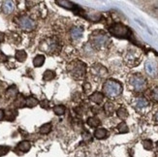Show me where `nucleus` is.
Instances as JSON below:
<instances>
[{
  "label": "nucleus",
  "instance_id": "nucleus-1",
  "mask_svg": "<svg viewBox=\"0 0 158 157\" xmlns=\"http://www.w3.org/2000/svg\"><path fill=\"white\" fill-rule=\"evenodd\" d=\"M89 41H90L92 48H94L97 51L107 49L110 43H111L109 36L105 32H103L101 30L94 31L90 35V37H89Z\"/></svg>",
  "mask_w": 158,
  "mask_h": 157
},
{
  "label": "nucleus",
  "instance_id": "nucleus-2",
  "mask_svg": "<svg viewBox=\"0 0 158 157\" xmlns=\"http://www.w3.org/2000/svg\"><path fill=\"white\" fill-rule=\"evenodd\" d=\"M103 92L107 97L114 99L122 93V85L115 80H108L103 85Z\"/></svg>",
  "mask_w": 158,
  "mask_h": 157
},
{
  "label": "nucleus",
  "instance_id": "nucleus-3",
  "mask_svg": "<svg viewBox=\"0 0 158 157\" xmlns=\"http://www.w3.org/2000/svg\"><path fill=\"white\" fill-rule=\"evenodd\" d=\"M67 70L71 75V77L75 80H81L85 77L86 74V65L82 61L77 60L73 61L67 67Z\"/></svg>",
  "mask_w": 158,
  "mask_h": 157
},
{
  "label": "nucleus",
  "instance_id": "nucleus-4",
  "mask_svg": "<svg viewBox=\"0 0 158 157\" xmlns=\"http://www.w3.org/2000/svg\"><path fill=\"white\" fill-rule=\"evenodd\" d=\"M129 85L137 92H142L146 90L148 86V81L145 77H143L141 74H133L130 76L128 81Z\"/></svg>",
  "mask_w": 158,
  "mask_h": 157
},
{
  "label": "nucleus",
  "instance_id": "nucleus-5",
  "mask_svg": "<svg viewBox=\"0 0 158 157\" xmlns=\"http://www.w3.org/2000/svg\"><path fill=\"white\" fill-rule=\"evenodd\" d=\"M141 52L137 49H129L124 54V62L129 67H136L141 62Z\"/></svg>",
  "mask_w": 158,
  "mask_h": 157
},
{
  "label": "nucleus",
  "instance_id": "nucleus-6",
  "mask_svg": "<svg viewBox=\"0 0 158 157\" xmlns=\"http://www.w3.org/2000/svg\"><path fill=\"white\" fill-rule=\"evenodd\" d=\"M109 31L113 36L118 38H128L130 35V30L128 27L120 23H116L111 25Z\"/></svg>",
  "mask_w": 158,
  "mask_h": 157
},
{
  "label": "nucleus",
  "instance_id": "nucleus-7",
  "mask_svg": "<svg viewBox=\"0 0 158 157\" xmlns=\"http://www.w3.org/2000/svg\"><path fill=\"white\" fill-rule=\"evenodd\" d=\"M19 26L25 32H31L36 28V23L28 16H22L18 19Z\"/></svg>",
  "mask_w": 158,
  "mask_h": 157
},
{
  "label": "nucleus",
  "instance_id": "nucleus-8",
  "mask_svg": "<svg viewBox=\"0 0 158 157\" xmlns=\"http://www.w3.org/2000/svg\"><path fill=\"white\" fill-rule=\"evenodd\" d=\"M40 49L46 52L47 53H52L53 52H57L59 49V44L57 41H56V39H46L45 41H43L42 43L40 44Z\"/></svg>",
  "mask_w": 158,
  "mask_h": 157
},
{
  "label": "nucleus",
  "instance_id": "nucleus-9",
  "mask_svg": "<svg viewBox=\"0 0 158 157\" xmlns=\"http://www.w3.org/2000/svg\"><path fill=\"white\" fill-rule=\"evenodd\" d=\"M90 74L94 80L96 81L102 80V79H105L108 76V70H107V68L103 65L96 63L92 65V67L90 68Z\"/></svg>",
  "mask_w": 158,
  "mask_h": 157
},
{
  "label": "nucleus",
  "instance_id": "nucleus-10",
  "mask_svg": "<svg viewBox=\"0 0 158 157\" xmlns=\"http://www.w3.org/2000/svg\"><path fill=\"white\" fill-rule=\"evenodd\" d=\"M145 69L150 77H156L158 75V65L155 60H147L145 63Z\"/></svg>",
  "mask_w": 158,
  "mask_h": 157
},
{
  "label": "nucleus",
  "instance_id": "nucleus-11",
  "mask_svg": "<svg viewBox=\"0 0 158 157\" xmlns=\"http://www.w3.org/2000/svg\"><path fill=\"white\" fill-rule=\"evenodd\" d=\"M132 106L137 111L140 112V111H143V109L148 108L149 106V103L145 97H136L132 102Z\"/></svg>",
  "mask_w": 158,
  "mask_h": 157
},
{
  "label": "nucleus",
  "instance_id": "nucleus-12",
  "mask_svg": "<svg viewBox=\"0 0 158 157\" xmlns=\"http://www.w3.org/2000/svg\"><path fill=\"white\" fill-rule=\"evenodd\" d=\"M15 10V4L13 1H3L2 2V12L6 15L13 13Z\"/></svg>",
  "mask_w": 158,
  "mask_h": 157
},
{
  "label": "nucleus",
  "instance_id": "nucleus-13",
  "mask_svg": "<svg viewBox=\"0 0 158 157\" xmlns=\"http://www.w3.org/2000/svg\"><path fill=\"white\" fill-rule=\"evenodd\" d=\"M82 34H84V30L81 27L74 26L72 27V29L70 30V36L73 40H79L81 38Z\"/></svg>",
  "mask_w": 158,
  "mask_h": 157
},
{
  "label": "nucleus",
  "instance_id": "nucleus-14",
  "mask_svg": "<svg viewBox=\"0 0 158 157\" xmlns=\"http://www.w3.org/2000/svg\"><path fill=\"white\" fill-rule=\"evenodd\" d=\"M103 99H104V94L101 92H98V91L92 93L90 96H89V100L95 104H101Z\"/></svg>",
  "mask_w": 158,
  "mask_h": 157
},
{
  "label": "nucleus",
  "instance_id": "nucleus-15",
  "mask_svg": "<svg viewBox=\"0 0 158 157\" xmlns=\"http://www.w3.org/2000/svg\"><path fill=\"white\" fill-rule=\"evenodd\" d=\"M30 148H31V144H30V142H28V141H23L18 145V149L19 151H22V152L29 151Z\"/></svg>",
  "mask_w": 158,
  "mask_h": 157
},
{
  "label": "nucleus",
  "instance_id": "nucleus-16",
  "mask_svg": "<svg viewBox=\"0 0 158 157\" xmlns=\"http://www.w3.org/2000/svg\"><path fill=\"white\" fill-rule=\"evenodd\" d=\"M108 136V131L104 128H98L94 132V137L98 140H103Z\"/></svg>",
  "mask_w": 158,
  "mask_h": 157
},
{
  "label": "nucleus",
  "instance_id": "nucleus-17",
  "mask_svg": "<svg viewBox=\"0 0 158 157\" xmlns=\"http://www.w3.org/2000/svg\"><path fill=\"white\" fill-rule=\"evenodd\" d=\"M115 105L113 103V102H107L104 106V111L108 115H111L115 112Z\"/></svg>",
  "mask_w": 158,
  "mask_h": 157
},
{
  "label": "nucleus",
  "instance_id": "nucleus-18",
  "mask_svg": "<svg viewBox=\"0 0 158 157\" xmlns=\"http://www.w3.org/2000/svg\"><path fill=\"white\" fill-rule=\"evenodd\" d=\"M45 59H46L45 56H43V54H38V56H36L33 59V65L35 67H41L45 63Z\"/></svg>",
  "mask_w": 158,
  "mask_h": 157
},
{
  "label": "nucleus",
  "instance_id": "nucleus-19",
  "mask_svg": "<svg viewBox=\"0 0 158 157\" xmlns=\"http://www.w3.org/2000/svg\"><path fill=\"white\" fill-rule=\"evenodd\" d=\"M15 57H16V59L19 61V62H24L25 59L27 58V53L23 50H19L16 52Z\"/></svg>",
  "mask_w": 158,
  "mask_h": 157
},
{
  "label": "nucleus",
  "instance_id": "nucleus-20",
  "mask_svg": "<svg viewBox=\"0 0 158 157\" xmlns=\"http://www.w3.org/2000/svg\"><path fill=\"white\" fill-rule=\"evenodd\" d=\"M18 95V88L16 85H12L10 86L6 91V96L8 98H16Z\"/></svg>",
  "mask_w": 158,
  "mask_h": 157
},
{
  "label": "nucleus",
  "instance_id": "nucleus-21",
  "mask_svg": "<svg viewBox=\"0 0 158 157\" xmlns=\"http://www.w3.org/2000/svg\"><path fill=\"white\" fill-rule=\"evenodd\" d=\"M87 124H88V126H90L92 128H96V127H98L101 124V121H100V119L98 118L91 117V118H89L87 119Z\"/></svg>",
  "mask_w": 158,
  "mask_h": 157
},
{
  "label": "nucleus",
  "instance_id": "nucleus-22",
  "mask_svg": "<svg viewBox=\"0 0 158 157\" xmlns=\"http://www.w3.org/2000/svg\"><path fill=\"white\" fill-rule=\"evenodd\" d=\"M52 123H45L39 128V132L42 135H47L52 131Z\"/></svg>",
  "mask_w": 158,
  "mask_h": 157
},
{
  "label": "nucleus",
  "instance_id": "nucleus-23",
  "mask_svg": "<svg viewBox=\"0 0 158 157\" xmlns=\"http://www.w3.org/2000/svg\"><path fill=\"white\" fill-rule=\"evenodd\" d=\"M116 114H118V117L121 119V120H125L127 118H128V112L125 108H119L118 109V111H116Z\"/></svg>",
  "mask_w": 158,
  "mask_h": 157
},
{
  "label": "nucleus",
  "instance_id": "nucleus-24",
  "mask_svg": "<svg viewBox=\"0 0 158 157\" xmlns=\"http://www.w3.org/2000/svg\"><path fill=\"white\" fill-rule=\"evenodd\" d=\"M38 104H39V101L35 97L30 96V97H28L25 100V105H26V107H28V108H34Z\"/></svg>",
  "mask_w": 158,
  "mask_h": 157
},
{
  "label": "nucleus",
  "instance_id": "nucleus-25",
  "mask_svg": "<svg viewBox=\"0 0 158 157\" xmlns=\"http://www.w3.org/2000/svg\"><path fill=\"white\" fill-rule=\"evenodd\" d=\"M56 78V72L52 71V70H47L45 71V73L43 74V80L46 81H52Z\"/></svg>",
  "mask_w": 158,
  "mask_h": 157
},
{
  "label": "nucleus",
  "instance_id": "nucleus-26",
  "mask_svg": "<svg viewBox=\"0 0 158 157\" xmlns=\"http://www.w3.org/2000/svg\"><path fill=\"white\" fill-rule=\"evenodd\" d=\"M56 4H58L59 6L63 7L65 9H68V10H72L74 9L75 5L70 2V1H65V0H59V1H56Z\"/></svg>",
  "mask_w": 158,
  "mask_h": 157
},
{
  "label": "nucleus",
  "instance_id": "nucleus-27",
  "mask_svg": "<svg viewBox=\"0 0 158 157\" xmlns=\"http://www.w3.org/2000/svg\"><path fill=\"white\" fill-rule=\"evenodd\" d=\"M52 110H53V113L56 115H63L65 114L66 109L63 105H56V106L53 107Z\"/></svg>",
  "mask_w": 158,
  "mask_h": 157
},
{
  "label": "nucleus",
  "instance_id": "nucleus-28",
  "mask_svg": "<svg viewBox=\"0 0 158 157\" xmlns=\"http://www.w3.org/2000/svg\"><path fill=\"white\" fill-rule=\"evenodd\" d=\"M17 117V111H14V110H9L8 112H5V118L7 120H14L15 118Z\"/></svg>",
  "mask_w": 158,
  "mask_h": 157
},
{
  "label": "nucleus",
  "instance_id": "nucleus-29",
  "mask_svg": "<svg viewBox=\"0 0 158 157\" xmlns=\"http://www.w3.org/2000/svg\"><path fill=\"white\" fill-rule=\"evenodd\" d=\"M25 98H23V95H19V96L16 98L15 101V106L16 107H23L25 106Z\"/></svg>",
  "mask_w": 158,
  "mask_h": 157
},
{
  "label": "nucleus",
  "instance_id": "nucleus-30",
  "mask_svg": "<svg viewBox=\"0 0 158 157\" xmlns=\"http://www.w3.org/2000/svg\"><path fill=\"white\" fill-rule=\"evenodd\" d=\"M118 130L119 133L123 134V133H127L129 131V129H128V126L126 125V123L124 121H122L120 122V123L118 125Z\"/></svg>",
  "mask_w": 158,
  "mask_h": 157
},
{
  "label": "nucleus",
  "instance_id": "nucleus-31",
  "mask_svg": "<svg viewBox=\"0 0 158 157\" xmlns=\"http://www.w3.org/2000/svg\"><path fill=\"white\" fill-rule=\"evenodd\" d=\"M143 147L147 151H152L153 147V143L152 140H145L143 141Z\"/></svg>",
  "mask_w": 158,
  "mask_h": 157
},
{
  "label": "nucleus",
  "instance_id": "nucleus-32",
  "mask_svg": "<svg viewBox=\"0 0 158 157\" xmlns=\"http://www.w3.org/2000/svg\"><path fill=\"white\" fill-rule=\"evenodd\" d=\"M10 147L7 146H0V156H4L9 152Z\"/></svg>",
  "mask_w": 158,
  "mask_h": 157
},
{
  "label": "nucleus",
  "instance_id": "nucleus-33",
  "mask_svg": "<svg viewBox=\"0 0 158 157\" xmlns=\"http://www.w3.org/2000/svg\"><path fill=\"white\" fill-rule=\"evenodd\" d=\"M152 98L155 101L158 102V87H155L152 92Z\"/></svg>",
  "mask_w": 158,
  "mask_h": 157
},
{
  "label": "nucleus",
  "instance_id": "nucleus-34",
  "mask_svg": "<svg viewBox=\"0 0 158 157\" xmlns=\"http://www.w3.org/2000/svg\"><path fill=\"white\" fill-rule=\"evenodd\" d=\"M40 104H41V107H42V108H44V109H47V110H48V109H49V102H48L47 100H44V101H42Z\"/></svg>",
  "mask_w": 158,
  "mask_h": 157
},
{
  "label": "nucleus",
  "instance_id": "nucleus-35",
  "mask_svg": "<svg viewBox=\"0 0 158 157\" xmlns=\"http://www.w3.org/2000/svg\"><path fill=\"white\" fill-rule=\"evenodd\" d=\"M91 89V86H90V85H89L88 83H85V85H84V90H85V92L86 93L88 90H90Z\"/></svg>",
  "mask_w": 158,
  "mask_h": 157
},
{
  "label": "nucleus",
  "instance_id": "nucleus-36",
  "mask_svg": "<svg viewBox=\"0 0 158 157\" xmlns=\"http://www.w3.org/2000/svg\"><path fill=\"white\" fill-rule=\"evenodd\" d=\"M4 117H5V112L0 109V121H1L4 118Z\"/></svg>",
  "mask_w": 158,
  "mask_h": 157
},
{
  "label": "nucleus",
  "instance_id": "nucleus-37",
  "mask_svg": "<svg viewBox=\"0 0 158 157\" xmlns=\"http://www.w3.org/2000/svg\"><path fill=\"white\" fill-rule=\"evenodd\" d=\"M4 39H5V34L0 31V43H2L4 41Z\"/></svg>",
  "mask_w": 158,
  "mask_h": 157
},
{
  "label": "nucleus",
  "instance_id": "nucleus-38",
  "mask_svg": "<svg viewBox=\"0 0 158 157\" xmlns=\"http://www.w3.org/2000/svg\"><path fill=\"white\" fill-rule=\"evenodd\" d=\"M155 120H156V122L158 123V112H157L156 114H155Z\"/></svg>",
  "mask_w": 158,
  "mask_h": 157
},
{
  "label": "nucleus",
  "instance_id": "nucleus-39",
  "mask_svg": "<svg viewBox=\"0 0 158 157\" xmlns=\"http://www.w3.org/2000/svg\"><path fill=\"white\" fill-rule=\"evenodd\" d=\"M156 148H157V151H158V142L156 143Z\"/></svg>",
  "mask_w": 158,
  "mask_h": 157
}]
</instances>
